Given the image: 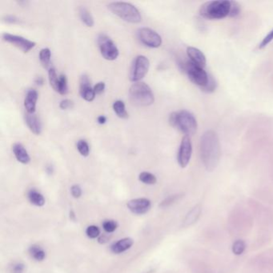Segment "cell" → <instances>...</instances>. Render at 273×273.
<instances>
[{
  "instance_id": "1",
  "label": "cell",
  "mask_w": 273,
  "mask_h": 273,
  "mask_svg": "<svg viewBox=\"0 0 273 273\" xmlns=\"http://www.w3.org/2000/svg\"><path fill=\"white\" fill-rule=\"evenodd\" d=\"M201 157L207 172H213L219 165L221 156L218 135L212 130L207 131L201 139Z\"/></svg>"
},
{
  "instance_id": "2",
  "label": "cell",
  "mask_w": 273,
  "mask_h": 273,
  "mask_svg": "<svg viewBox=\"0 0 273 273\" xmlns=\"http://www.w3.org/2000/svg\"><path fill=\"white\" fill-rule=\"evenodd\" d=\"M169 123L172 127L177 128L187 136L195 134L198 128L195 116L186 110L172 113L170 114Z\"/></svg>"
},
{
  "instance_id": "3",
  "label": "cell",
  "mask_w": 273,
  "mask_h": 273,
  "mask_svg": "<svg viewBox=\"0 0 273 273\" xmlns=\"http://www.w3.org/2000/svg\"><path fill=\"white\" fill-rule=\"evenodd\" d=\"M231 1H209L205 2L200 8V15L207 20H221L229 16Z\"/></svg>"
},
{
  "instance_id": "4",
  "label": "cell",
  "mask_w": 273,
  "mask_h": 273,
  "mask_svg": "<svg viewBox=\"0 0 273 273\" xmlns=\"http://www.w3.org/2000/svg\"><path fill=\"white\" fill-rule=\"evenodd\" d=\"M108 8L111 12L126 22L139 23L142 21V16L139 10L130 2H111L108 5Z\"/></svg>"
},
{
  "instance_id": "5",
  "label": "cell",
  "mask_w": 273,
  "mask_h": 273,
  "mask_svg": "<svg viewBox=\"0 0 273 273\" xmlns=\"http://www.w3.org/2000/svg\"><path fill=\"white\" fill-rule=\"evenodd\" d=\"M131 100L139 106H150L154 104L155 96L148 84L138 82L132 84L129 90Z\"/></svg>"
},
{
  "instance_id": "6",
  "label": "cell",
  "mask_w": 273,
  "mask_h": 273,
  "mask_svg": "<svg viewBox=\"0 0 273 273\" xmlns=\"http://www.w3.org/2000/svg\"><path fill=\"white\" fill-rule=\"evenodd\" d=\"M183 70L187 73L190 80L201 88H205L209 80V75L201 67L197 66L192 62L187 61L182 64Z\"/></svg>"
},
{
  "instance_id": "7",
  "label": "cell",
  "mask_w": 273,
  "mask_h": 273,
  "mask_svg": "<svg viewBox=\"0 0 273 273\" xmlns=\"http://www.w3.org/2000/svg\"><path fill=\"white\" fill-rule=\"evenodd\" d=\"M99 51L103 58L108 61H114L119 57V49L113 40L105 34H100L97 39Z\"/></svg>"
},
{
  "instance_id": "8",
  "label": "cell",
  "mask_w": 273,
  "mask_h": 273,
  "mask_svg": "<svg viewBox=\"0 0 273 273\" xmlns=\"http://www.w3.org/2000/svg\"><path fill=\"white\" fill-rule=\"evenodd\" d=\"M150 68V61L144 55H138L135 58L131 68L130 80L133 83H138L145 77Z\"/></svg>"
},
{
  "instance_id": "9",
  "label": "cell",
  "mask_w": 273,
  "mask_h": 273,
  "mask_svg": "<svg viewBox=\"0 0 273 273\" xmlns=\"http://www.w3.org/2000/svg\"><path fill=\"white\" fill-rule=\"evenodd\" d=\"M137 38L141 44L151 47L158 48L162 44V38L157 31L148 27H142L137 31Z\"/></svg>"
},
{
  "instance_id": "10",
  "label": "cell",
  "mask_w": 273,
  "mask_h": 273,
  "mask_svg": "<svg viewBox=\"0 0 273 273\" xmlns=\"http://www.w3.org/2000/svg\"><path fill=\"white\" fill-rule=\"evenodd\" d=\"M2 40H4L5 42L11 44V45H13L14 46H16L24 53L29 52L36 45L35 42L27 40L26 38L20 36V35L7 33V32L2 34Z\"/></svg>"
},
{
  "instance_id": "11",
  "label": "cell",
  "mask_w": 273,
  "mask_h": 273,
  "mask_svg": "<svg viewBox=\"0 0 273 273\" xmlns=\"http://www.w3.org/2000/svg\"><path fill=\"white\" fill-rule=\"evenodd\" d=\"M192 154V145L189 136H184L181 140V146L177 155L179 165L182 168L187 167L191 160Z\"/></svg>"
},
{
  "instance_id": "12",
  "label": "cell",
  "mask_w": 273,
  "mask_h": 273,
  "mask_svg": "<svg viewBox=\"0 0 273 273\" xmlns=\"http://www.w3.org/2000/svg\"><path fill=\"white\" fill-rule=\"evenodd\" d=\"M79 94L82 98L88 102H92L96 94L91 85V80L88 75H83L79 79Z\"/></svg>"
},
{
  "instance_id": "13",
  "label": "cell",
  "mask_w": 273,
  "mask_h": 273,
  "mask_svg": "<svg viewBox=\"0 0 273 273\" xmlns=\"http://www.w3.org/2000/svg\"><path fill=\"white\" fill-rule=\"evenodd\" d=\"M128 209L136 215H143L151 208L152 203L147 198L133 199L128 203Z\"/></svg>"
},
{
  "instance_id": "14",
  "label": "cell",
  "mask_w": 273,
  "mask_h": 273,
  "mask_svg": "<svg viewBox=\"0 0 273 273\" xmlns=\"http://www.w3.org/2000/svg\"><path fill=\"white\" fill-rule=\"evenodd\" d=\"M187 56L190 58V61L192 62L197 66L201 67L203 68H205L207 60H206L205 54L200 49L193 47V46H189V47H187Z\"/></svg>"
},
{
  "instance_id": "15",
  "label": "cell",
  "mask_w": 273,
  "mask_h": 273,
  "mask_svg": "<svg viewBox=\"0 0 273 273\" xmlns=\"http://www.w3.org/2000/svg\"><path fill=\"white\" fill-rule=\"evenodd\" d=\"M38 95L37 91L35 89H29L26 94L24 99V108L26 113L35 114L36 111V104H37Z\"/></svg>"
},
{
  "instance_id": "16",
  "label": "cell",
  "mask_w": 273,
  "mask_h": 273,
  "mask_svg": "<svg viewBox=\"0 0 273 273\" xmlns=\"http://www.w3.org/2000/svg\"><path fill=\"white\" fill-rule=\"evenodd\" d=\"M25 121L29 129L33 134L40 136L42 133V124L35 113V114L26 113L25 114Z\"/></svg>"
},
{
  "instance_id": "17",
  "label": "cell",
  "mask_w": 273,
  "mask_h": 273,
  "mask_svg": "<svg viewBox=\"0 0 273 273\" xmlns=\"http://www.w3.org/2000/svg\"><path fill=\"white\" fill-rule=\"evenodd\" d=\"M201 213H202V207L201 205H197L194 206L185 216L183 222V227H190V226L195 225L201 217Z\"/></svg>"
},
{
  "instance_id": "18",
  "label": "cell",
  "mask_w": 273,
  "mask_h": 273,
  "mask_svg": "<svg viewBox=\"0 0 273 273\" xmlns=\"http://www.w3.org/2000/svg\"><path fill=\"white\" fill-rule=\"evenodd\" d=\"M14 155L20 163L23 164H28L31 162V157L26 151L24 146L20 143H16L12 147Z\"/></svg>"
},
{
  "instance_id": "19",
  "label": "cell",
  "mask_w": 273,
  "mask_h": 273,
  "mask_svg": "<svg viewBox=\"0 0 273 273\" xmlns=\"http://www.w3.org/2000/svg\"><path fill=\"white\" fill-rule=\"evenodd\" d=\"M133 244L134 241L132 238H123L112 245L111 251L114 254L123 253L124 251H128V249H130Z\"/></svg>"
},
{
  "instance_id": "20",
  "label": "cell",
  "mask_w": 273,
  "mask_h": 273,
  "mask_svg": "<svg viewBox=\"0 0 273 273\" xmlns=\"http://www.w3.org/2000/svg\"><path fill=\"white\" fill-rule=\"evenodd\" d=\"M27 198L31 204L37 206V207H42L45 205V198L40 192L36 190L31 189L27 193Z\"/></svg>"
},
{
  "instance_id": "21",
  "label": "cell",
  "mask_w": 273,
  "mask_h": 273,
  "mask_svg": "<svg viewBox=\"0 0 273 273\" xmlns=\"http://www.w3.org/2000/svg\"><path fill=\"white\" fill-rule=\"evenodd\" d=\"M79 16L82 22L88 27H92L95 24V20L90 11L86 7H81L79 8Z\"/></svg>"
},
{
  "instance_id": "22",
  "label": "cell",
  "mask_w": 273,
  "mask_h": 273,
  "mask_svg": "<svg viewBox=\"0 0 273 273\" xmlns=\"http://www.w3.org/2000/svg\"><path fill=\"white\" fill-rule=\"evenodd\" d=\"M28 251L31 258H33L36 261H43L46 258V252L44 251V249L39 245H31L29 248Z\"/></svg>"
},
{
  "instance_id": "23",
  "label": "cell",
  "mask_w": 273,
  "mask_h": 273,
  "mask_svg": "<svg viewBox=\"0 0 273 273\" xmlns=\"http://www.w3.org/2000/svg\"><path fill=\"white\" fill-rule=\"evenodd\" d=\"M113 108L114 113L120 119H128L129 117V114L126 109L125 104L122 100L114 101L113 103Z\"/></svg>"
},
{
  "instance_id": "24",
  "label": "cell",
  "mask_w": 273,
  "mask_h": 273,
  "mask_svg": "<svg viewBox=\"0 0 273 273\" xmlns=\"http://www.w3.org/2000/svg\"><path fill=\"white\" fill-rule=\"evenodd\" d=\"M51 58V51L50 49L47 48V47L41 49V51H40V60L44 68H48L50 67Z\"/></svg>"
},
{
  "instance_id": "25",
  "label": "cell",
  "mask_w": 273,
  "mask_h": 273,
  "mask_svg": "<svg viewBox=\"0 0 273 273\" xmlns=\"http://www.w3.org/2000/svg\"><path fill=\"white\" fill-rule=\"evenodd\" d=\"M139 180L142 183L148 185H153L157 182V176L148 172H141L139 175Z\"/></svg>"
},
{
  "instance_id": "26",
  "label": "cell",
  "mask_w": 273,
  "mask_h": 273,
  "mask_svg": "<svg viewBox=\"0 0 273 273\" xmlns=\"http://www.w3.org/2000/svg\"><path fill=\"white\" fill-rule=\"evenodd\" d=\"M57 92L60 95H65L68 93V78L65 75H60L58 84Z\"/></svg>"
},
{
  "instance_id": "27",
  "label": "cell",
  "mask_w": 273,
  "mask_h": 273,
  "mask_svg": "<svg viewBox=\"0 0 273 273\" xmlns=\"http://www.w3.org/2000/svg\"><path fill=\"white\" fill-rule=\"evenodd\" d=\"M59 79H60V75H57L56 70L54 68H50L48 70V79L51 88L57 91L58 84H59Z\"/></svg>"
},
{
  "instance_id": "28",
  "label": "cell",
  "mask_w": 273,
  "mask_h": 273,
  "mask_svg": "<svg viewBox=\"0 0 273 273\" xmlns=\"http://www.w3.org/2000/svg\"><path fill=\"white\" fill-rule=\"evenodd\" d=\"M77 149L82 157H88L90 154V146L84 139H79L77 142Z\"/></svg>"
},
{
  "instance_id": "29",
  "label": "cell",
  "mask_w": 273,
  "mask_h": 273,
  "mask_svg": "<svg viewBox=\"0 0 273 273\" xmlns=\"http://www.w3.org/2000/svg\"><path fill=\"white\" fill-rule=\"evenodd\" d=\"M245 249H246V244L242 240H236L231 247V251L236 255H242L245 252Z\"/></svg>"
},
{
  "instance_id": "30",
  "label": "cell",
  "mask_w": 273,
  "mask_h": 273,
  "mask_svg": "<svg viewBox=\"0 0 273 273\" xmlns=\"http://www.w3.org/2000/svg\"><path fill=\"white\" fill-rule=\"evenodd\" d=\"M118 228V224L116 221L113 220H105L103 223V228L107 233H113Z\"/></svg>"
},
{
  "instance_id": "31",
  "label": "cell",
  "mask_w": 273,
  "mask_h": 273,
  "mask_svg": "<svg viewBox=\"0 0 273 273\" xmlns=\"http://www.w3.org/2000/svg\"><path fill=\"white\" fill-rule=\"evenodd\" d=\"M86 234L91 239H96L100 236V230L95 225H91L87 228Z\"/></svg>"
},
{
  "instance_id": "32",
  "label": "cell",
  "mask_w": 273,
  "mask_h": 273,
  "mask_svg": "<svg viewBox=\"0 0 273 273\" xmlns=\"http://www.w3.org/2000/svg\"><path fill=\"white\" fill-rule=\"evenodd\" d=\"M240 6L237 2L235 1H231V9H230V13L229 16L230 17H236L239 16L240 13Z\"/></svg>"
},
{
  "instance_id": "33",
  "label": "cell",
  "mask_w": 273,
  "mask_h": 273,
  "mask_svg": "<svg viewBox=\"0 0 273 273\" xmlns=\"http://www.w3.org/2000/svg\"><path fill=\"white\" fill-rule=\"evenodd\" d=\"M216 80L213 79V77L209 76V80H208L207 85L205 88H201V90L204 91L205 92L211 93L213 92L214 91L216 90Z\"/></svg>"
},
{
  "instance_id": "34",
  "label": "cell",
  "mask_w": 273,
  "mask_h": 273,
  "mask_svg": "<svg viewBox=\"0 0 273 273\" xmlns=\"http://www.w3.org/2000/svg\"><path fill=\"white\" fill-rule=\"evenodd\" d=\"M273 40V30H272L270 32H269L268 35L265 36V37L263 39L262 41L260 43V45H259V48L263 49L265 47V46H268L270 43Z\"/></svg>"
},
{
  "instance_id": "35",
  "label": "cell",
  "mask_w": 273,
  "mask_h": 273,
  "mask_svg": "<svg viewBox=\"0 0 273 273\" xmlns=\"http://www.w3.org/2000/svg\"><path fill=\"white\" fill-rule=\"evenodd\" d=\"M70 193L72 195L73 197L78 199L82 196V188L78 184L72 185L70 187Z\"/></svg>"
},
{
  "instance_id": "36",
  "label": "cell",
  "mask_w": 273,
  "mask_h": 273,
  "mask_svg": "<svg viewBox=\"0 0 273 273\" xmlns=\"http://www.w3.org/2000/svg\"><path fill=\"white\" fill-rule=\"evenodd\" d=\"M74 107V103L70 99H66L62 100L60 102V108L62 110H68V109H71Z\"/></svg>"
},
{
  "instance_id": "37",
  "label": "cell",
  "mask_w": 273,
  "mask_h": 273,
  "mask_svg": "<svg viewBox=\"0 0 273 273\" xmlns=\"http://www.w3.org/2000/svg\"><path fill=\"white\" fill-rule=\"evenodd\" d=\"M106 84L104 82H99L95 84V86L93 87V89L95 91V94L97 95H100L102 93L104 92L105 91Z\"/></svg>"
},
{
  "instance_id": "38",
  "label": "cell",
  "mask_w": 273,
  "mask_h": 273,
  "mask_svg": "<svg viewBox=\"0 0 273 273\" xmlns=\"http://www.w3.org/2000/svg\"><path fill=\"white\" fill-rule=\"evenodd\" d=\"M180 197H181V196H179V195H174V196H169L168 198L166 199L165 201H163L161 206H163V207H167V206H169V205H172L173 203L176 202Z\"/></svg>"
},
{
  "instance_id": "39",
  "label": "cell",
  "mask_w": 273,
  "mask_h": 273,
  "mask_svg": "<svg viewBox=\"0 0 273 273\" xmlns=\"http://www.w3.org/2000/svg\"><path fill=\"white\" fill-rule=\"evenodd\" d=\"M24 264L22 263H16L11 267V272L12 273H23L24 271Z\"/></svg>"
},
{
  "instance_id": "40",
  "label": "cell",
  "mask_w": 273,
  "mask_h": 273,
  "mask_svg": "<svg viewBox=\"0 0 273 273\" xmlns=\"http://www.w3.org/2000/svg\"><path fill=\"white\" fill-rule=\"evenodd\" d=\"M2 20H3L5 23H11V24H16V23H18L20 22V20L15 16H6L2 19Z\"/></svg>"
},
{
  "instance_id": "41",
  "label": "cell",
  "mask_w": 273,
  "mask_h": 273,
  "mask_svg": "<svg viewBox=\"0 0 273 273\" xmlns=\"http://www.w3.org/2000/svg\"><path fill=\"white\" fill-rule=\"evenodd\" d=\"M97 122H98V123H99V124H104V123H106V122H107V117H106L105 115H99V116H98V118H97Z\"/></svg>"
},
{
  "instance_id": "42",
  "label": "cell",
  "mask_w": 273,
  "mask_h": 273,
  "mask_svg": "<svg viewBox=\"0 0 273 273\" xmlns=\"http://www.w3.org/2000/svg\"><path fill=\"white\" fill-rule=\"evenodd\" d=\"M35 83L39 86H42L43 84H44V78L42 76H38V77L35 78Z\"/></svg>"
},
{
  "instance_id": "43",
  "label": "cell",
  "mask_w": 273,
  "mask_h": 273,
  "mask_svg": "<svg viewBox=\"0 0 273 273\" xmlns=\"http://www.w3.org/2000/svg\"><path fill=\"white\" fill-rule=\"evenodd\" d=\"M108 240V238L107 237V236H106L105 235H104V236H100V237H99V240H98V241H99V242L100 243V244H104V243L107 242Z\"/></svg>"
}]
</instances>
